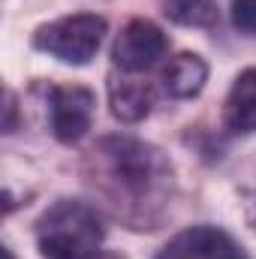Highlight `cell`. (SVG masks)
<instances>
[{"label": "cell", "instance_id": "obj_1", "mask_svg": "<svg viewBox=\"0 0 256 259\" xmlns=\"http://www.w3.org/2000/svg\"><path fill=\"white\" fill-rule=\"evenodd\" d=\"M84 181L115 220L130 229H157L175 199V166L151 142L103 136L84 157Z\"/></svg>", "mask_w": 256, "mask_h": 259}, {"label": "cell", "instance_id": "obj_2", "mask_svg": "<svg viewBox=\"0 0 256 259\" xmlns=\"http://www.w3.org/2000/svg\"><path fill=\"white\" fill-rule=\"evenodd\" d=\"M36 247L46 259H91L100 253L106 226L97 205L81 199H58L36 220Z\"/></svg>", "mask_w": 256, "mask_h": 259}, {"label": "cell", "instance_id": "obj_3", "mask_svg": "<svg viewBox=\"0 0 256 259\" xmlns=\"http://www.w3.org/2000/svg\"><path fill=\"white\" fill-rule=\"evenodd\" d=\"M106 18L97 12H75V15H64L55 18L42 27H36L33 33V49L46 52L49 58H58L61 64L69 66H88L103 39H106Z\"/></svg>", "mask_w": 256, "mask_h": 259}, {"label": "cell", "instance_id": "obj_4", "mask_svg": "<svg viewBox=\"0 0 256 259\" xmlns=\"http://www.w3.org/2000/svg\"><path fill=\"white\" fill-rule=\"evenodd\" d=\"M52 136L61 145H75L88 136L97 112V94L84 84H49L46 88Z\"/></svg>", "mask_w": 256, "mask_h": 259}, {"label": "cell", "instance_id": "obj_5", "mask_svg": "<svg viewBox=\"0 0 256 259\" xmlns=\"http://www.w3.org/2000/svg\"><path fill=\"white\" fill-rule=\"evenodd\" d=\"M169 52V36L163 33L160 24H154L151 18H133L124 24V30L118 33L115 46H112V64L121 72H148L160 64Z\"/></svg>", "mask_w": 256, "mask_h": 259}, {"label": "cell", "instance_id": "obj_6", "mask_svg": "<svg viewBox=\"0 0 256 259\" xmlns=\"http://www.w3.org/2000/svg\"><path fill=\"white\" fill-rule=\"evenodd\" d=\"M157 259H250L247 250L220 226H190L181 229L178 235H172Z\"/></svg>", "mask_w": 256, "mask_h": 259}, {"label": "cell", "instance_id": "obj_7", "mask_svg": "<svg viewBox=\"0 0 256 259\" xmlns=\"http://www.w3.org/2000/svg\"><path fill=\"white\" fill-rule=\"evenodd\" d=\"M109 106L121 124H139L154 109V88L151 81L130 78V72L118 75V69H112L109 72Z\"/></svg>", "mask_w": 256, "mask_h": 259}, {"label": "cell", "instance_id": "obj_8", "mask_svg": "<svg viewBox=\"0 0 256 259\" xmlns=\"http://www.w3.org/2000/svg\"><path fill=\"white\" fill-rule=\"evenodd\" d=\"M223 127L235 136L256 133V66L235 75L223 103Z\"/></svg>", "mask_w": 256, "mask_h": 259}, {"label": "cell", "instance_id": "obj_9", "mask_svg": "<svg viewBox=\"0 0 256 259\" xmlns=\"http://www.w3.org/2000/svg\"><path fill=\"white\" fill-rule=\"evenodd\" d=\"M205 81H208V64L199 55H193V52L175 55L166 64V69H163V88H166V94L172 100H193V97H199Z\"/></svg>", "mask_w": 256, "mask_h": 259}, {"label": "cell", "instance_id": "obj_10", "mask_svg": "<svg viewBox=\"0 0 256 259\" xmlns=\"http://www.w3.org/2000/svg\"><path fill=\"white\" fill-rule=\"evenodd\" d=\"M163 12L184 27H211L220 18L217 0H163Z\"/></svg>", "mask_w": 256, "mask_h": 259}, {"label": "cell", "instance_id": "obj_11", "mask_svg": "<svg viewBox=\"0 0 256 259\" xmlns=\"http://www.w3.org/2000/svg\"><path fill=\"white\" fill-rule=\"evenodd\" d=\"M232 24L241 33L256 36V0H232Z\"/></svg>", "mask_w": 256, "mask_h": 259}, {"label": "cell", "instance_id": "obj_12", "mask_svg": "<svg viewBox=\"0 0 256 259\" xmlns=\"http://www.w3.org/2000/svg\"><path fill=\"white\" fill-rule=\"evenodd\" d=\"M6 133H12L15 130V100H12V94H6Z\"/></svg>", "mask_w": 256, "mask_h": 259}, {"label": "cell", "instance_id": "obj_13", "mask_svg": "<svg viewBox=\"0 0 256 259\" xmlns=\"http://www.w3.org/2000/svg\"><path fill=\"white\" fill-rule=\"evenodd\" d=\"M91 259H127V256L118 253V250H100V253H94Z\"/></svg>", "mask_w": 256, "mask_h": 259}, {"label": "cell", "instance_id": "obj_14", "mask_svg": "<svg viewBox=\"0 0 256 259\" xmlns=\"http://www.w3.org/2000/svg\"><path fill=\"white\" fill-rule=\"evenodd\" d=\"M3 259H15V253H12L9 247H3Z\"/></svg>", "mask_w": 256, "mask_h": 259}]
</instances>
